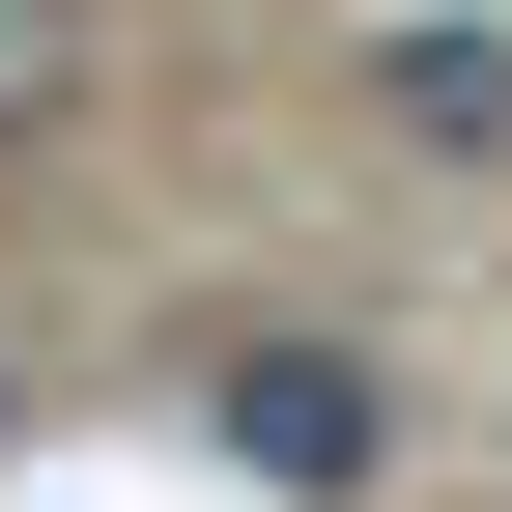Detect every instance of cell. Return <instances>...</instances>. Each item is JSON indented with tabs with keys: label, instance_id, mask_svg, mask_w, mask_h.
I'll return each mask as SVG.
<instances>
[{
	"label": "cell",
	"instance_id": "obj_2",
	"mask_svg": "<svg viewBox=\"0 0 512 512\" xmlns=\"http://www.w3.org/2000/svg\"><path fill=\"white\" fill-rule=\"evenodd\" d=\"M370 114H399L427 171H512V29H399V57H370Z\"/></svg>",
	"mask_w": 512,
	"mask_h": 512
},
{
	"label": "cell",
	"instance_id": "obj_1",
	"mask_svg": "<svg viewBox=\"0 0 512 512\" xmlns=\"http://www.w3.org/2000/svg\"><path fill=\"white\" fill-rule=\"evenodd\" d=\"M200 427H228V484H285V512H370V484H399V370L313 342V313L200 342Z\"/></svg>",
	"mask_w": 512,
	"mask_h": 512
}]
</instances>
